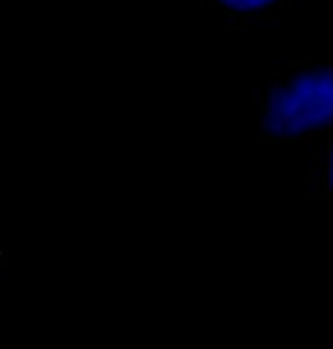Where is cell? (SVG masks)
Here are the masks:
<instances>
[{
  "instance_id": "1",
  "label": "cell",
  "mask_w": 333,
  "mask_h": 349,
  "mask_svg": "<svg viewBox=\"0 0 333 349\" xmlns=\"http://www.w3.org/2000/svg\"><path fill=\"white\" fill-rule=\"evenodd\" d=\"M216 2H224V5L236 7L240 14H252V12H265L268 7L279 5V0H216Z\"/></svg>"
},
{
  "instance_id": "2",
  "label": "cell",
  "mask_w": 333,
  "mask_h": 349,
  "mask_svg": "<svg viewBox=\"0 0 333 349\" xmlns=\"http://www.w3.org/2000/svg\"><path fill=\"white\" fill-rule=\"evenodd\" d=\"M324 184H327L329 191L333 193V172H327V177H324Z\"/></svg>"
},
{
  "instance_id": "3",
  "label": "cell",
  "mask_w": 333,
  "mask_h": 349,
  "mask_svg": "<svg viewBox=\"0 0 333 349\" xmlns=\"http://www.w3.org/2000/svg\"><path fill=\"white\" fill-rule=\"evenodd\" d=\"M254 102H256V105H261V102H263V91H261V89H256V91H254Z\"/></svg>"
}]
</instances>
